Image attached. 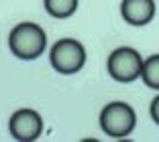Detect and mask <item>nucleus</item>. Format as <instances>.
I'll return each mask as SVG.
<instances>
[{
  "label": "nucleus",
  "mask_w": 159,
  "mask_h": 142,
  "mask_svg": "<svg viewBox=\"0 0 159 142\" xmlns=\"http://www.w3.org/2000/svg\"><path fill=\"white\" fill-rule=\"evenodd\" d=\"M47 35L41 24L25 20L19 23L8 35V49L20 61H35L45 53Z\"/></svg>",
  "instance_id": "obj_1"
},
{
  "label": "nucleus",
  "mask_w": 159,
  "mask_h": 142,
  "mask_svg": "<svg viewBox=\"0 0 159 142\" xmlns=\"http://www.w3.org/2000/svg\"><path fill=\"white\" fill-rule=\"evenodd\" d=\"M149 114H151V120L159 126V96H155L151 100V105H149Z\"/></svg>",
  "instance_id": "obj_9"
},
{
  "label": "nucleus",
  "mask_w": 159,
  "mask_h": 142,
  "mask_svg": "<svg viewBox=\"0 0 159 142\" xmlns=\"http://www.w3.org/2000/svg\"><path fill=\"white\" fill-rule=\"evenodd\" d=\"M8 132L19 142H35L43 134V116L33 108H20L10 116Z\"/></svg>",
  "instance_id": "obj_5"
},
{
  "label": "nucleus",
  "mask_w": 159,
  "mask_h": 142,
  "mask_svg": "<svg viewBox=\"0 0 159 142\" xmlns=\"http://www.w3.org/2000/svg\"><path fill=\"white\" fill-rule=\"evenodd\" d=\"M43 6L53 19H70L78 10L80 0H43Z\"/></svg>",
  "instance_id": "obj_8"
},
{
  "label": "nucleus",
  "mask_w": 159,
  "mask_h": 142,
  "mask_svg": "<svg viewBox=\"0 0 159 142\" xmlns=\"http://www.w3.org/2000/svg\"><path fill=\"white\" fill-rule=\"evenodd\" d=\"M157 4L155 0H122L120 14L122 20L131 27H145L155 19Z\"/></svg>",
  "instance_id": "obj_6"
},
{
  "label": "nucleus",
  "mask_w": 159,
  "mask_h": 142,
  "mask_svg": "<svg viewBox=\"0 0 159 142\" xmlns=\"http://www.w3.org/2000/svg\"><path fill=\"white\" fill-rule=\"evenodd\" d=\"M100 128L110 138H126L137 126V112L126 101H110L100 112Z\"/></svg>",
  "instance_id": "obj_2"
},
{
  "label": "nucleus",
  "mask_w": 159,
  "mask_h": 142,
  "mask_svg": "<svg viewBox=\"0 0 159 142\" xmlns=\"http://www.w3.org/2000/svg\"><path fill=\"white\" fill-rule=\"evenodd\" d=\"M86 59H88L86 47L78 39L71 37L59 39L49 49V63L61 75H74L82 71V67L86 65Z\"/></svg>",
  "instance_id": "obj_3"
},
{
  "label": "nucleus",
  "mask_w": 159,
  "mask_h": 142,
  "mask_svg": "<svg viewBox=\"0 0 159 142\" xmlns=\"http://www.w3.org/2000/svg\"><path fill=\"white\" fill-rule=\"evenodd\" d=\"M149 89L159 92V53L149 55L147 59H143V67H141V77Z\"/></svg>",
  "instance_id": "obj_7"
},
{
  "label": "nucleus",
  "mask_w": 159,
  "mask_h": 142,
  "mask_svg": "<svg viewBox=\"0 0 159 142\" xmlns=\"http://www.w3.org/2000/svg\"><path fill=\"white\" fill-rule=\"evenodd\" d=\"M141 67H143V57L133 47H116L108 55L106 69L110 77L118 83H131L141 77Z\"/></svg>",
  "instance_id": "obj_4"
}]
</instances>
